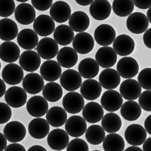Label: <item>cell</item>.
Segmentation results:
<instances>
[{"label": "cell", "instance_id": "cell-1", "mask_svg": "<svg viewBox=\"0 0 151 151\" xmlns=\"http://www.w3.org/2000/svg\"><path fill=\"white\" fill-rule=\"evenodd\" d=\"M149 22L146 15L141 12H134L128 17L126 27L131 33L141 34L148 29Z\"/></svg>", "mask_w": 151, "mask_h": 151}, {"label": "cell", "instance_id": "cell-2", "mask_svg": "<svg viewBox=\"0 0 151 151\" xmlns=\"http://www.w3.org/2000/svg\"><path fill=\"white\" fill-rule=\"evenodd\" d=\"M116 70L120 76L125 79H132L138 73L139 65L133 58L125 57L118 61Z\"/></svg>", "mask_w": 151, "mask_h": 151}, {"label": "cell", "instance_id": "cell-3", "mask_svg": "<svg viewBox=\"0 0 151 151\" xmlns=\"http://www.w3.org/2000/svg\"><path fill=\"white\" fill-rule=\"evenodd\" d=\"M6 103L12 107L19 108L24 106L27 101V91L21 87L13 86L9 88L5 94Z\"/></svg>", "mask_w": 151, "mask_h": 151}, {"label": "cell", "instance_id": "cell-4", "mask_svg": "<svg viewBox=\"0 0 151 151\" xmlns=\"http://www.w3.org/2000/svg\"><path fill=\"white\" fill-rule=\"evenodd\" d=\"M58 44L55 40L49 37H45L42 39L36 49L37 53L41 58L45 60H52L58 53Z\"/></svg>", "mask_w": 151, "mask_h": 151}, {"label": "cell", "instance_id": "cell-5", "mask_svg": "<svg viewBox=\"0 0 151 151\" xmlns=\"http://www.w3.org/2000/svg\"><path fill=\"white\" fill-rule=\"evenodd\" d=\"M70 142L67 132L63 129H56L49 132L47 137L48 145L54 150H63Z\"/></svg>", "mask_w": 151, "mask_h": 151}, {"label": "cell", "instance_id": "cell-6", "mask_svg": "<svg viewBox=\"0 0 151 151\" xmlns=\"http://www.w3.org/2000/svg\"><path fill=\"white\" fill-rule=\"evenodd\" d=\"M62 104L67 113L76 114L83 110L85 106V100L81 94L70 91L64 97Z\"/></svg>", "mask_w": 151, "mask_h": 151}, {"label": "cell", "instance_id": "cell-7", "mask_svg": "<svg viewBox=\"0 0 151 151\" xmlns=\"http://www.w3.org/2000/svg\"><path fill=\"white\" fill-rule=\"evenodd\" d=\"M73 47L77 53L86 55L91 52L94 47V40L92 36L86 32L79 33L74 36Z\"/></svg>", "mask_w": 151, "mask_h": 151}, {"label": "cell", "instance_id": "cell-8", "mask_svg": "<svg viewBox=\"0 0 151 151\" xmlns=\"http://www.w3.org/2000/svg\"><path fill=\"white\" fill-rule=\"evenodd\" d=\"M113 50L116 55L126 57L133 52L135 46L134 40L128 35H119L114 40L113 42Z\"/></svg>", "mask_w": 151, "mask_h": 151}, {"label": "cell", "instance_id": "cell-9", "mask_svg": "<svg viewBox=\"0 0 151 151\" xmlns=\"http://www.w3.org/2000/svg\"><path fill=\"white\" fill-rule=\"evenodd\" d=\"M26 128L18 121L9 122L4 128L3 133L9 142L17 143L23 141L26 136Z\"/></svg>", "mask_w": 151, "mask_h": 151}, {"label": "cell", "instance_id": "cell-10", "mask_svg": "<svg viewBox=\"0 0 151 151\" xmlns=\"http://www.w3.org/2000/svg\"><path fill=\"white\" fill-rule=\"evenodd\" d=\"M125 137L128 144L132 146H140L147 139V132L142 125L132 124L125 129Z\"/></svg>", "mask_w": 151, "mask_h": 151}, {"label": "cell", "instance_id": "cell-11", "mask_svg": "<svg viewBox=\"0 0 151 151\" xmlns=\"http://www.w3.org/2000/svg\"><path fill=\"white\" fill-rule=\"evenodd\" d=\"M101 106L108 112H115L119 110L123 104V99L120 93L115 90H108L105 91L101 100Z\"/></svg>", "mask_w": 151, "mask_h": 151}, {"label": "cell", "instance_id": "cell-12", "mask_svg": "<svg viewBox=\"0 0 151 151\" xmlns=\"http://www.w3.org/2000/svg\"><path fill=\"white\" fill-rule=\"evenodd\" d=\"M94 40L103 47L110 45L116 39V31L109 24H101L94 31Z\"/></svg>", "mask_w": 151, "mask_h": 151}, {"label": "cell", "instance_id": "cell-13", "mask_svg": "<svg viewBox=\"0 0 151 151\" xmlns=\"http://www.w3.org/2000/svg\"><path fill=\"white\" fill-rule=\"evenodd\" d=\"M2 79L11 86H15L24 79V70L21 66L15 64H9L5 66L2 72Z\"/></svg>", "mask_w": 151, "mask_h": 151}, {"label": "cell", "instance_id": "cell-14", "mask_svg": "<svg viewBox=\"0 0 151 151\" xmlns=\"http://www.w3.org/2000/svg\"><path fill=\"white\" fill-rule=\"evenodd\" d=\"M27 110L30 116L36 118L42 117L48 110V104L44 97L33 96L28 100L27 104Z\"/></svg>", "mask_w": 151, "mask_h": 151}, {"label": "cell", "instance_id": "cell-15", "mask_svg": "<svg viewBox=\"0 0 151 151\" xmlns=\"http://www.w3.org/2000/svg\"><path fill=\"white\" fill-rule=\"evenodd\" d=\"M60 85L68 91H74L79 89L82 85V76L74 70H67L60 77Z\"/></svg>", "mask_w": 151, "mask_h": 151}, {"label": "cell", "instance_id": "cell-16", "mask_svg": "<svg viewBox=\"0 0 151 151\" xmlns=\"http://www.w3.org/2000/svg\"><path fill=\"white\" fill-rule=\"evenodd\" d=\"M87 124L80 116H72L66 121L65 130L71 137H79L86 133Z\"/></svg>", "mask_w": 151, "mask_h": 151}, {"label": "cell", "instance_id": "cell-17", "mask_svg": "<svg viewBox=\"0 0 151 151\" xmlns=\"http://www.w3.org/2000/svg\"><path fill=\"white\" fill-rule=\"evenodd\" d=\"M33 29L38 35L46 37L54 33L55 29V21L51 16L40 14L33 22Z\"/></svg>", "mask_w": 151, "mask_h": 151}, {"label": "cell", "instance_id": "cell-18", "mask_svg": "<svg viewBox=\"0 0 151 151\" xmlns=\"http://www.w3.org/2000/svg\"><path fill=\"white\" fill-rule=\"evenodd\" d=\"M62 74L61 67L58 62L54 60H48L42 64L40 75L47 82H55L60 77Z\"/></svg>", "mask_w": 151, "mask_h": 151}, {"label": "cell", "instance_id": "cell-19", "mask_svg": "<svg viewBox=\"0 0 151 151\" xmlns=\"http://www.w3.org/2000/svg\"><path fill=\"white\" fill-rule=\"evenodd\" d=\"M19 64L23 70L27 72L33 73L40 68L41 58L37 52L33 50L26 51L21 54L19 58Z\"/></svg>", "mask_w": 151, "mask_h": 151}, {"label": "cell", "instance_id": "cell-20", "mask_svg": "<svg viewBox=\"0 0 151 151\" xmlns=\"http://www.w3.org/2000/svg\"><path fill=\"white\" fill-rule=\"evenodd\" d=\"M95 60L100 67L105 69L110 68L116 63L117 55L111 47H101L95 55Z\"/></svg>", "mask_w": 151, "mask_h": 151}, {"label": "cell", "instance_id": "cell-21", "mask_svg": "<svg viewBox=\"0 0 151 151\" xmlns=\"http://www.w3.org/2000/svg\"><path fill=\"white\" fill-rule=\"evenodd\" d=\"M50 15L54 21L64 23L71 16V8L68 3L64 1H57L50 9Z\"/></svg>", "mask_w": 151, "mask_h": 151}, {"label": "cell", "instance_id": "cell-22", "mask_svg": "<svg viewBox=\"0 0 151 151\" xmlns=\"http://www.w3.org/2000/svg\"><path fill=\"white\" fill-rule=\"evenodd\" d=\"M14 17L16 21L22 25H29L36 20V11L30 4H20L16 8Z\"/></svg>", "mask_w": 151, "mask_h": 151}, {"label": "cell", "instance_id": "cell-23", "mask_svg": "<svg viewBox=\"0 0 151 151\" xmlns=\"http://www.w3.org/2000/svg\"><path fill=\"white\" fill-rule=\"evenodd\" d=\"M111 5L106 0L93 1L89 8L91 17L97 21H104L108 18L111 13Z\"/></svg>", "mask_w": 151, "mask_h": 151}, {"label": "cell", "instance_id": "cell-24", "mask_svg": "<svg viewBox=\"0 0 151 151\" xmlns=\"http://www.w3.org/2000/svg\"><path fill=\"white\" fill-rule=\"evenodd\" d=\"M24 89L30 94H36L40 93L44 88V79L40 74L36 73H30L25 76L23 79Z\"/></svg>", "mask_w": 151, "mask_h": 151}, {"label": "cell", "instance_id": "cell-25", "mask_svg": "<svg viewBox=\"0 0 151 151\" xmlns=\"http://www.w3.org/2000/svg\"><path fill=\"white\" fill-rule=\"evenodd\" d=\"M141 90L142 88L137 81L132 79H127L120 85L119 93L125 100L134 101L140 96Z\"/></svg>", "mask_w": 151, "mask_h": 151}, {"label": "cell", "instance_id": "cell-26", "mask_svg": "<svg viewBox=\"0 0 151 151\" xmlns=\"http://www.w3.org/2000/svg\"><path fill=\"white\" fill-rule=\"evenodd\" d=\"M28 131L31 137L35 139H42L49 133V123L48 121L40 117L33 119L29 123Z\"/></svg>", "mask_w": 151, "mask_h": 151}, {"label": "cell", "instance_id": "cell-27", "mask_svg": "<svg viewBox=\"0 0 151 151\" xmlns=\"http://www.w3.org/2000/svg\"><path fill=\"white\" fill-rule=\"evenodd\" d=\"M17 40L21 48L26 51H29L36 48L39 43V36L33 29H24L18 33Z\"/></svg>", "mask_w": 151, "mask_h": 151}, {"label": "cell", "instance_id": "cell-28", "mask_svg": "<svg viewBox=\"0 0 151 151\" xmlns=\"http://www.w3.org/2000/svg\"><path fill=\"white\" fill-rule=\"evenodd\" d=\"M101 91V86L99 82L95 79H86L80 86V92L82 96L88 101H94L99 98Z\"/></svg>", "mask_w": 151, "mask_h": 151}, {"label": "cell", "instance_id": "cell-29", "mask_svg": "<svg viewBox=\"0 0 151 151\" xmlns=\"http://www.w3.org/2000/svg\"><path fill=\"white\" fill-rule=\"evenodd\" d=\"M21 57V50L13 42H5L0 46V58L4 62L12 64Z\"/></svg>", "mask_w": 151, "mask_h": 151}, {"label": "cell", "instance_id": "cell-30", "mask_svg": "<svg viewBox=\"0 0 151 151\" xmlns=\"http://www.w3.org/2000/svg\"><path fill=\"white\" fill-rule=\"evenodd\" d=\"M120 82V76L116 70L113 69L106 68L100 74L99 83L101 87L105 89H114L118 87Z\"/></svg>", "mask_w": 151, "mask_h": 151}, {"label": "cell", "instance_id": "cell-31", "mask_svg": "<svg viewBox=\"0 0 151 151\" xmlns=\"http://www.w3.org/2000/svg\"><path fill=\"white\" fill-rule=\"evenodd\" d=\"M104 116V108L97 102H89L83 109V117L89 123H97Z\"/></svg>", "mask_w": 151, "mask_h": 151}, {"label": "cell", "instance_id": "cell-32", "mask_svg": "<svg viewBox=\"0 0 151 151\" xmlns=\"http://www.w3.org/2000/svg\"><path fill=\"white\" fill-rule=\"evenodd\" d=\"M69 25L73 32L83 33L89 27L90 19L86 12H75L69 19Z\"/></svg>", "mask_w": 151, "mask_h": 151}, {"label": "cell", "instance_id": "cell-33", "mask_svg": "<svg viewBox=\"0 0 151 151\" xmlns=\"http://www.w3.org/2000/svg\"><path fill=\"white\" fill-rule=\"evenodd\" d=\"M18 27L13 20L3 18L0 21V39L5 42H12L18 36Z\"/></svg>", "mask_w": 151, "mask_h": 151}, {"label": "cell", "instance_id": "cell-34", "mask_svg": "<svg viewBox=\"0 0 151 151\" xmlns=\"http://www.w3.org/2000/svg\"><path fill=\"white\" fill-rule=\"evenodd\" d=\"M78 54L70 47H64L57 55L58 62L60 67L64 68H71L74 67L78 61Z\"/></svg>", "mask_w": 151, "mask_h": 151}, {"label": "cell", "instance_id": "cell-35", "mask_svg": "<svg viewBox=\"0 0 151 151\" xmlns=\"http://www.w3.org/2000/svg\"><path fill=\"white\" fill-rule=\"evenodd\" d=\"M46 120L53 127H60L67 120V111L60 106H53L47 112Z\"/></svg>", "mask_w": 151, "mask_h": 151}, {"label": "cell", "instance_id": "cell-36", "mask_svg": "<svg viewBox=\"0 0 151 151\" xmlns=\"http://www.w3.org/2000/svg\"><path fill=\"white\" fill-rule=\"evenodd\" d=\"M54 40L58 45H68L74 39V32L68 25L62 24L55 28L53 33Z\"/></svg>", "mask_w": 151, "mask_h": 151}, {"label": "cell", "instance_id": "cell-37", "mask_svg": "<svg viewBox=\"0 0 151 151\" xmlns=\"http://www.w3.org/2000/svg\"><path fill=\"white\" fill-rule=\"evenodd\" d=\"M79 73L85 79H93L99 73V65L93 58H85L81 60L78 67Z\"/></svg>", "mask_w": 151, "mask_h": 151}, {"label": "cell", "instance_id": "cell-38", "mask_svg": "<svg viewBox=\"0 0 151 151\" xmlns=\"http://www.w3.org/2000/svg\"><path fill=\"white\" fill-rule=\"evenodd\" d=\"M120 113L125 120L135 121L141 116V107L137 102L134 101H128L122 104Z\"/></svg>", "mask_w": 151, "mask_h": 151}, {"label": "cell", "instance_id": "cell-39", "mask_svg": "<svg viewBox=\"0 0 151 151\" xmlns=\"http://www.w3.org/2000/svg\"><path fill=\"white\" fill-rule=\"evenodd\" d=\"M101 125L105 132L116 133L122 127V120L116 113L110 112L104 116L101 119Z\"/></svg>", "mask_w": 151, "mask_h": 151}, {"label": "cell", "instance_id": "cell-40", "mask_svg": "<svg viewBox=\"0 0 151 151\" xmlns=\"http://www.w3.org/2000/svg\"><path fill=\"white\" fill-rule=\"evenodd\" d=\"M103 148L105 151H122L125 148L124 139L116 133H110L105 136L103 141Z\"/></svg>", "mask_w": 151, "mask_h": 151}, {"label": "cell", "instance_id": "cell-41", "mask_svg": "<svg viewBox=\"0 0 151 151\" xmlns=\"http://www.w3.org/2000/svg\"><path fill=\"white\" fill-rule=\"evenodd\" d=\"M42 95L48 101L57 102L62 98L63 89L58 83L50 82L43 88Z\"/></svg>", "mask_w": 151, "mask_h": 151}, {"label": "cell", "instance_id": "cell-42", "mask_svg": "<svg viewBox=\"0 0 151 151\" xmlns=\"http://www.w3.org/2000/svg\"><path fill=\"white\" fill-rule=\"evenodd\" d=\"M105 136V130L102 126L98 125H92L86 129V139L88 142L92 145H98L101 144Z\"/></svg>", "mask_w": 151, "mask_h": 151}, {"label": "cell", "instance_id": "cell-43", "mask_svg": "<svg viewBox=\"0 0 151 151\" xmlns=\"http://www.w3.org/2000/svg\"><path fill=\"white\" fill-rule=\"evenodd\" d=\"M134 2L132 0H114L112 5L113 12L119 17H127L134 10Z\"/></svg>", "mask_w": 151, "mask_h": 151}, {"label": "cell", "instance_id": "cell-44", "mask_svg": "<svg viewBox=\"0 0 151 151\" xmlns=\"http://www.w3.org/2000/svg\"><path fill=\"white\" fill-rule=\"evenodd\" d=\"M15 2L14 0L0 1V16L5 18L12 15L15 12Z\"/></svg>", "mask_w": 151, "mask_h": 151}, {"label": "cell", "instance_id": "cell-45", "mask_svg": "<svg viewBox=\"0 0 151 151\" xmlns=\"http://www.w3.org/2000/svg\"><path fill=\"white\" fill-rule=\"evenodd\" d=\"M150 73V68H145L142 70L137 76V83H139L142 88L146 90L151 89Z\"/></svg>", "mask_w": 151, "mask_h": 151}, {"label": "cell", "instance_id": "cell-46", "mask_svg": "<svg viewBox=\"0 0 151 151\" xmlns=\"http://www.w3.org/2000/svg\"><path fill=\"white\" fill-rule=\"evenodd\" d=\"M67 151H88L89 148L88 144L83 139L76 138L69 142L67 147Z\"/></svg>", "mask_w": 151, "mask_h": 151}, {"label": "cell", "instance_id": "cell-47", "mask_svg": "<svg viewBox=\"0 0 151 151\" xmlns=\"http://www.w3.org/2000/svg\"><path fill=\"white\" fill-rule=\"evenodd\" d=\"M151 91L150 90H147L144 92L141 93L140 96L138 97L139 100V105L141 108L145 111L150 112L151 111Z\"/></svg>", "mask_w": 151, "mask_h": 151}, {"label": "cell", "instance_id": "cell-48", "mask_svg": "<svg viewBox=\"0 0 151 151\" xmlns=\"http://www.w3.org/2000/svg\"><path fill=\"white\" fill-rule=\"evenodd\" d=\"M12 112L11 107L8 104L3 102L0 103V123L5 124L12 118Z\"/></svg>", "mask_w": 151, "mask_h": 151}, {"label": "cell", "instance_id": "cell-49", "mask_svg": "<svg viewBox=\"0 0 151 151\" xmlns=\"http://www.w3.org/2000/svg\"><path fill=\"white\" fill-rule=\"evenodd\" d=\"M31 3L34 9L39 11H46L51 9L53 5L52 0H42V1H38V0H32Z\"/></svg>", "mask_w": 151, "mask_h": 151}, {"label": "cell", "instance_id": "cell-50", "mask_svg": "<svg viewBox=\"0 0 151 151\" xmlns=\"http://www.w3.org/2000/svg\"><path fill=\"white\" fill-rule=\"evenodd\" d=\"M133 2H134V5H135L136 7L139 8V9H150V6H151L150 0H143V1H140V0H134V1H133Z\"/></svg>", "mask_w": 151, "mask_h": 151}, {"label": "cell", "instance_id": "cell-51", "mask_svg": "<svg viewBox=\"0 0 151 151\" xmlns=\"http://www.w3.org/2000/svg\"><path fill=\"white\" fill-rule=\"evenodd\" d=\"M5 151H26V149L21 144L17 143H13L9 144L5 149Z\"/></svg>", "mask_w": 151, "mask_h": 151}, {"label": "cell", "instance_id": "cell-52", "mask_svg": "<svg viewBox=\"0 0 151 151\" xmlns=\"http://www.w3.org/2000/svg\"><path fill=\"white\" fill-rule=\"evenodd\" d=\"M143 40L147 47L148 48H151V29H147L143 36Z\"/></svg>", "mask_w": 151, "mask_h": 151}, {"label": "cell", "instance_id": "cell-53", "mask_svg": "<svg viewBox=\"0 0 151 151\" xmlns=\"http://www.w3.org/2000/svg\"><path fill=\"white\" fill-rule=\"evenodd\" d=\"M7 138L4 133H0V150L3 151L7 147Z\"/></svg>", "mask_w": 151, "mask_h": 151}, {"label": "cell", "instance_id": "cell-54", "mask_svg": "<svg viewBox=\"0 0 151 151\" xmlns=\"http://www.w3.org/2000/svg\"><path fill=\"white\" fill-rule=\"evenodd\" d=\"M144 128L147 133L151 134V115L147 117L146 120L144 121Z\"/></svg>", "mask_w": 151, "mask_h": 151}, {"label": "cell", "instance_id": "cell-55", "mask_svg": "<svg viewBox=\"0 0 151 151\" xmlns=\"http://www.w3.org/2000/svg\"><path fill=\"white\" fill-rule=\"evenodd\" d=\"M150 142L151 137H148V139H146L143 143V150L150 151Z\"/></svg>", "mask_w": 151, "mask_h": 151}, {"label": "cell", "instance_id": "cell-56", "mask_svg": "<svg viewBox=\"0 0 151 151\" xmlns=\"http://www.w3.org/2000/svg\"><path fill=\"white\" fill-rule=\"evenodd\" d=\"M6 92V86L5 84V81L3 79H0V97H3Z\"/></svg>", "mask_w": 151, "mask_h": 151}, {"label": "cell", "instance_id": "cell-57", "mask_svg": "<svg viewBox=\"0 0 151 151\" xmlns=\"http://www.w3.org/2000/svg\"><path fill=\"white\" fill-rule=\"evenodd\" d=\"M76 2H77V3L80 5H83V6H87V5H91V4L93 2V1L92 0H82V1H80V0H76Z\"/></svg>", "mask_w": 151, "mask_h": 151}, {"label": "cell", "instance_id": "cell-58", "mask_svg": "<svg viewBox=\"0 0 151 151\" xmlns=\"http://www.w3.org/2000/svg\"><path fill=\"white\" fill-rule=\"evenodd\" d=\"M39 150H42V151H47V150L45 148H44L43 147L40 146V145H34V146L31 147L28 151H39Z\"/></svg>", "mask_w": 151, "mask_h": 151}, {"label": "cell", "instance_id": "cell-59", "mask_svg": "<svg viewBox=\"0 0 151 151\" xmlns=\"http://www.w3.org/2000/svg\"><path fill=\"white\" fill-rule=\"evenodd\" d=\"M125 151H141L142 150L141 148H139L137 146H132V147H128L127 149L125 150Z\"/></svg>", "mask_w": 151, "mask_h": 151}, {"label": "cell", "instance_id": "cell-60", "mask_svg": "<svg viewBox=\"0 0 151 151\" xmlns=\"http://www.w3.org/2000/svg\"><path fill=\"white\" fill-rule=\"evenodd\" d=\"M146 17H147V18L149 24H150V23H151V9H148L147 14Z\"/></svg>", "mask_w": 151, "mask_h": 151}, {"label": "cell", "instance_id": "cell-61", "mask_svg": "<svg viewBox=\"0 0 151 151\" xmlns=\"http://www.w3.org/2000/svg\"><path fill=\"white\" fill-rule=\"evenodd\" d=\"M17 2H22V4H23V3H25V2H27V0H17Z\"/></svg>", "mask_w": 151, "mask_h": 151}]
</instances>
